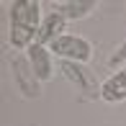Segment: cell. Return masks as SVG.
<instances>
[{
    "label": "cell",
    "mask_w": 126,
    "mask_h": 126,
    "mask_svg": "<svg viewBox=\"0 0 126 126\" xmlns=\"http://www.w3.org/2000/svg\"><path fill=\"white\" fill-rule=\"evenodd\" d=\"M41 16L39 0H16L10 5V44L16 49H28L39 36Z\"/></svg>",
    "instance_id": "obj_1"
},
{
    "label": "cell",
    "mask_w": 126,
    "mask_h": 126,
    "mask_svg": "<svg viewBox=\"0 0 126 126\" xmlns=\"http://www.w3.org/2000/svg\"><path fill=\"white\" fill-rule=\"evenodd\" d=\"M64 21H67V18H64L62 13H57V10H54V13H49L47 18L41 21V28H39V36H36V41H33V44H41V47H44V44H49V47H51V44L62 36V31H64Z\"/></svg>",
    "instance_id": "obj_6"
},
{
    "label": "cell",
    "mask_w": 126,
    "mask_h": 126,
    "mask_svg": "<svg viewBox=\"0 0 126 126\" xmlns=\"http://www.w3.org/2000/svg\"><path fill=\"white\" fill-rule=\"evenodd\" d=\"M100 98L106 100V103L126 100V67L118 70V72H113V75L100 85Z\"/></svg>",
    "instance_id": "obj_7"
},
{
    "label": "cell",
    "mask_w": 126,
    "mask_h": 126,
    "mask_svg": "<svg viewBox=\"0 0 126 126\" xmlns=\"http://www.w3.org/2000/svg\"><path fill=\"white\" fill-rule=\"evenodd\" d=\"M59 70L64 72V77L70 80V82H75L77 90H82L85 95H100L98 85H95L93 72H90L85 64H80V62H62Z\"/></svg>",
    "instance_id": "obj_4"
},
{
    "label": "cell",
    "mask_w": 126,
    "mask_h": 126,
    "mask_svg": "<svg viewBox=\"0 0 126 126\" xmlns=\"http://www.w3.org/2000/svg\"><path fill=\"white\" fill-rule=\"evenodd\" d=\"M26 57H28L33 72H36V77L41 80V82L51 80V75H54V64H51V51L47 47H41V44H31V47L26 49Z\"/></svg>",
    "instance_id": "obj_5"
},
{
    "label": "cell",
    "mask_w": 126,
    "mask_h": 126,
    "mask_svg": "<svg viewBox=\"0 0 126 126\" xmlns=\"http://www.w3.org/2000/svg\"><path fill=\"white\" fill-rule=\"evenodd\" d=\"M10 67H13V80H16V85H18L21 93H23L26 98H39V95H41V88H39L41 80L36 77V72H33L28 57L13 54V57H10Z\"/></svg>",
    "instance_id": "obj_3"
},
{
    "label": "cell",
    "mask_w": 126,
    "mask_h": 126,
    "mask_svg": "<svg viewBox=\"0 0 126 126\" xmlns=\"http://www.w3.org/2000/svg\"><path fill=\"white\" fill-rule=\"evenodd\" d=\"M51 54H57L62 62H88L90 54H93V47H90L88 39L75 36V33H62L54 44L49 47Z\"/></svg>",
    "instance_id": "obj_2"
},
{
    "label": "cell",
    "mask_w": 126,
    "mask_h": 126,
    "mask_svg": "<svg viewBox=\"0 0 126 126\" xmlns=\"http://www.w3.org/2000/svg\"><path fill=\"white\" fill-rule=\"evenodd\" d=\"M93 8L95 0H67V3L57 5V13H62L64 18H85Z\"/></svg>",
    "instance_id": "obj_8"
}]
</instances>
